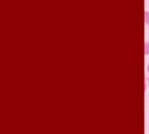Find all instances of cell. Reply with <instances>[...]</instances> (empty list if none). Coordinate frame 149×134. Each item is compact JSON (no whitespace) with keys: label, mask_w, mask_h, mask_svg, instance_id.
<instances>
[{"label":"cell","mask_w":149,"mask_h":134,"mask_svg":"<svg viewBox=\"0 0 149 134\" xmlns=\"http://www.w3.org/2000/svg\"><path fill=\"white\" fill-rule=\"evenodd\" d=\"M146 44H145V53L149 55V12L146 11Z\"/></svg>","instance_id":"obj_1"},{"label":"cell","mask_w":149,"mask_h":134,"mask_svg":"<svg viewBox=\"0 0 149 134\" xmlns=\"http://www.w3.org/2000/svg\"><path fill=\"white\" fill-rule=\"evenodd\" d=\"M148 87H149V64H148Z\"/></svg>","instance_id":"obj_2"}]
</instances>
